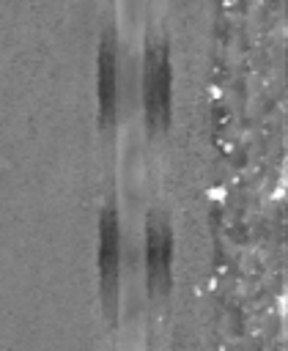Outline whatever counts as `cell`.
I'll use <instances>...</instances> for the list:
<instances>
[{"label":"cell","mask_w":288,"mask_h":351,"mask_svg":"<svg viewBox=\"0 0 288 351\" xmlns=\"http://www.w3.org/2000/svg\"><path fill=\"white\" fill-rule=\"evenodd\" d=\"M143 112L145 126L162 134L173 118V63L167 41H151L143 58Z\"/></svg>","instance_id":"6da1fadb"},{"label":"cell","mask_w":288,"mask_h":351,"mask_svg":"<svg viewBox=\"0 0 288 351\" xmlns=\"http://www.w3.org/2000/svg\"><path fill=\"white\" fill-rule=\"evenodd\" d=\"M96 99H99V126L112 129L118 121V47H115L112 30H104L99 41Z\"/></svg>","instance_id":"7a4b0ae2"},{"label":"cell","mask_w":288,"mask_h":351,"mask_svg":"<svg viewBox=\"0 0 288 351\" xmlns=\"http://www.w3.org/2000/svg\"><path fill=\"white\" fill-rule=\"evenodd\" d=\"M170 261H173V230L170 222L162 217L148 219L145 228V266H148V282L151 291H165L170 285Z\"/></svg>","instance_id":"3957f363"},{"label":"cell","mask_w":288,"mask_h":351,"mask_svg":"<svg viewBox=\"0 0 288 351\" xmlns=\"http://www.w3.org/2000/svg\"><path fill=\"white\" fill-rule=\"evenodd\" d=\"M99 271L104 291L115 296L121 271V222L115 206H104L99 214Z\"/></svg>","instance_id":"277c9868"}]
</instances>
